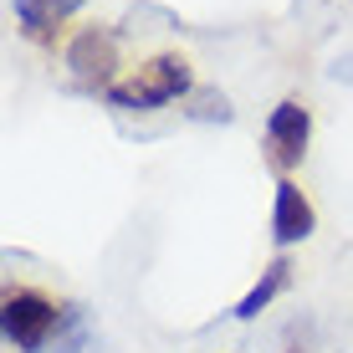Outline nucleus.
<instances>
[{"mask_svg": "<svg viewBox=\"0 0 353 353\" xmlns=\"http://www.w3.org/2000/svg\"><path fill=\"white\" fill-rule=\"evenodd\" d=\"M190 88H194L190 62L179 52H164V57H149L133 77L108 82V103L128 108V113H149V108H164V103H174V97H185Z\"/></svg>", "mask_w": 353, "mask_h": 353, "instance_id": "f257e3e1", "label": "nucleus"}, {"mask_svg": "<svg viewBox=\"0 0 353 353\" xmlns=\"http://www.w3.org/2000/svg\"><path fill=\"white\" fill-rule=\"evenodd\" d=\"M0 333H6L10 348L41 353L52 343V333H62V312H57L52 297H41V292H31V287L6 292V302H0Z\"/></svg>", "mask_w": 353, "mask_h": 353, "instance_id": "f03ea898", "label": "nucleus"}, {"mask_svg": "<svg viewBox=\"0 0 353 353\" xmlns=\"http://www.w3.org/2000/svg\"><path fill=\"white\" fill-rule=\"evenodd\" d=\"M307 139H312V113L307 103H297V97H287V103L272 108V118H266V159L276 169H297L302 154H307Z\"/></svg>", "mask_w": 353, "mask_h": 353, "instance_id": "7ed1b4c3", "label": "nucleus"}, {"mask_svg": "<svg viewBox=\"0 0 353 353\" xmlns=\"http://www.w3.org/2000/svg\"><path fill=\"white\" fill-rule=\"evenodd\" d=\"M312 225H318L312 200L292 185V179H282V185H276V200H272V241L276 246H297V241L312 236Z\"/></svg>", "mask_w": 353, "mask_h": 353, "instance_id": "20e7f679", "label": "nucleus"}, {"mask_svg": "<svg viewBox=\"0 0 353 353\" xmlns=\"http://www.w3.org/2000/svg\"><path fill=\"white\" fill-rule=\"evenodd\" d=\"M67 67L77 72L82 82H113V67H118V46H113V36L108 31H77L72 36V46H67Z\"/></svg>", "mask_w": 353, "mask_h": 353, "instance_id": "39448f33", "label": "nucleus"}, {"mask_svg": "<svg viewBox=\"0 0 353 353\" xmlns=\"http://www.w3.org/2000/svg\"><path fill=\"white\" fill-rule=\"evenodd\" d=\"M77 6L82 0H10V10H16L21 31H26L31 41H52V31L62 26Z\"/></svg>", "mask_w": 353, "mask_h": 353, "instance_id": "423d86ee", "label": "nucleus"}, {"mask_svg": "<svg viewBox=\"0 0 353 353\" xmlns=\"http://www.w3.org/2000/svg\"><path fill=\"white\" fill-rule=\"evenodd\" d=\"M287 282H292V261H287V256H276V261L261 272V282H256V287L246 292V297L236 302V312H230V318H241V323L261 318V307H272V302H276V292H287Z\"/></svg>", "mask_w": 353, "mask_h": 353, "instance_id": "0eeeda50", "label": "nucleus"}, {"mask_svg": "<svg viewBox=\"0 0 353 353\" xmlns=\"http://www.w3.org/2000/svg\"><path fill=\"white\" fill-rule=\"evenodd\" d=\"M62 333L57 343H46L41 353H88V333H82V307H62Z\"/></svg>", "mask_w": 353, "mask_h": 353, "instance_id": "6e6552de", "label": "nucleus"}, {"mask_svg": "<svg viewBox=\"0 0 353 353\" xmlns=\"http://www.w3.org/2000/svg\"><path fill=\"white\" fill-rule=\"evenodd\" d=\"M190 118H205V123H230V103H225V92H194Z\"/></svg>", "mask_w": 353, "mask_h": 353, "instance_id": "1a4fd4ad", "label": "nucleus"}]
</instances>
